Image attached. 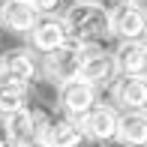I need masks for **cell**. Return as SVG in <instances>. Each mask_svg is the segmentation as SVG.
Listing matches in <instances>:
<instances>
[{"label": "cell", "instance_id": "obj_14", "mask_svg": "<svg viewBox=\"0 0 147 147\" xmlns=\"http://www.w3.org/2000/svg\"><path fill=\"white\" fill-rule=\"evenodd\" d=\"M24 108H30V84H18V81L0 78V117L18 114Z\"/></svg>", "mask_w": 147, "mask_h": 147}, {"label": "cell", "instance_id": "obj_18", "mask_svg": "<svg viewBox=\"0 0 147 147\" xmlns=\"http://www.w3.org/2000/svg\"><path fill=\"white\" fill-rule=\"evenodd\" d=\"M30 147H48V144H45V141H36V144H30Z\"/></svg>", "mask_w": 147, "mask_h": 147}, {"label": "cell", "instance_id": "obj_6", "mask_svg": "<svg viewBox=\"0 0 147 147\" xmlns=\"http://www.w3.org/2000/svg\"><path fill=\"white\" fill-rule=\"evenodd\" d=\"M78 123H81L84 135L93 138V141H111V138H117L120 114L111 108V105H93Z\"/></svg>", "mask_w": 147, "mask_h": 147}, {"label": "cell", "instance_id": "obj_11", "mask_svg": "<svg viewBox=\"0 0 147 147\" xmlns=\"http://www.w3.org/2000/svg\"><path fill=\"white\" fill-rule=\"evenodd\" d=\"M117 60L114 54H108V51H96L93 57H84V63H81V75L78 78H84V81H90L93 87L96 84H114L117 81Z\"/></svg>", "mask_w": 147, "mask_h": 147}, {"label": "cell", "instance_id": "obj_8", "mask_svg": "<svg viewBox=\"0 0 147 147\" xmlns=\"http://www.w3.org/2000/svg\"><path fill=\"white\" fill-rule=\"evenodd\" d=\"M114 102L126 111H147V75H123L114 81Z\"/></svg>", "mask_w": 147, "mask_h": 147}, {"label": "cell", "instance_id": "obj_10", "mask_svg": "<svg viewBox=\"0 0 147 147\" xmlns=\"http://www.w3.org/2000/svg\"><path fill=\"white\" fill-rule=\"evenodd\" d=\"M39 21V12L33 9L30 0H6L0 9V24L12 33H30Z\"/></svg>", "mask_w": 147, "mask_h": 147}, {"label": "cell", "instance_id": "obj_1", "mask_svg": "<svg viewBox=\"0 0 147 147\" xmlns=\"http://www.w3.org/2000/svg\"><path fill=\"white\" fill-rule=\"evenodd\" d=\"M63 21L78 42H99L111 36V9H105L102 3H75L66 9Z\"/></svg>", "mask_w": 147, "mask_h": 147}, {"label": "cell", "instance_id": "obj_16", "mask_svg": "<svg viewBox=\"0 0 147 147\" xmlns=\"http://www.w3.org/2000/svg\"><path fill=\"white\" fill-rule=\"evenodd\" d=\"M0 147H21L15 141V138L9 135V132H6V126H3V120H0Z\"/></svg>", "mask_w": 147, "mask_h": 147}, {"label": "cell", "instance_id": "obj_2", "mask_svg": "<svg viewBox=\"0 0 147 147\" xmlns=\"http://www.w3.org/2000/svg\"><path fill=\"white\" fill-rule=\"evenodd\" d=\"M81 63H84L81 42L72 39V42H66L63 48H57L54 54H45V75H48L54 84L72 81V78L81 75Z\"/></svg>", "mask_w": 147, "mask_h": 147}, {"label": "cell", "instance_id": "obj_17", "mask_svg": "<svg viewBox=\"0 0 147 147\" xmlns=\"http://www.w3.org/2000/svg\"><path fill=\"white\" fill-rule=\"evenodd\" d=\"M117 3H129V6H141L144 0H117Z\"/></svg>", "mask_w": 147, "mask_h": 147}, {"label": "cell", "instance_id": "obj_19", "mask_svg": "<svg viewBox=\"0 0 147 147\" xmlns=\"http://www.w3.org/2000/svg\"><path fill=\"white\" fill-rule=\"evenodd\" d=\"M75 3H99V0H75Z\"/></svg>", "mask_w": 147, "mask_h": 147}, {"label": "cell", "instance_id": "obj_7", "mask_svg": "<svg viewBox=\"0 0 147 147\" xmlns=\"http://www.w3.org/2000/svg\"><path fill=\"white\" fill-rule=\"evenodd\" d=\"M0 78L18 84H33L36 78V57L27 48H12L6 54H0Z\"/></svg>", "mask_w": 147, "mask_h": 147}, {"label": "cell", "instance_id": "obj_3", "mask_svg": "<svg viewBox=\"0 0 147 147\" xmlns=\"http://www.w3.org/2000/svg\"><path fill=\"white\" fill-rule=\"evenodd\" d=\"M66 42H72V33H69V27H66L63 18H57V15H39L36 27L30 30L33 51H39V54H54V51L63 48Z\"/></svg>", "mask_w": 147, "mask_h": 147}, {"label": "cell", "instance_id": "obj_15", "mask_svg": "<svg viewBox=\"0 0 147 147\" xmlns=\"http://www.w3.org/2000/svg\"><path fill=\"white\" fill-rule=\"evenodd\" d=\"M33 9L39 12V15H54V12L63 6V0H30Z\"/></svg>", "mask_w": 147, "mask_h": 147}, {"label": "cell", "instance_id": "obj_13", "mask_svg": "<svg viewBox=\"0 0 147 147\" xmlns=\"http://www.w3.org/2000/svg\"><path fill=\"white\" fill-rule=\"evenodd\" d=\"M117 141L123 147H147V111H126L120 117Z\"/></svg>", "mask_w": 147, "mask_h": 147}, {"label": "cell", "instance_id": "obj_12", "mask_svg": "<svg viewBox=\"0 0 147 147\" xmlns=\"http://www.w3.org/2000/svg\"><path fill=\"white\" fill-rule=\"evenodd\" d=\"M114 60L120 75H147V42L144 39L120 42L114 48Z\"/></svg>", "mask_w": 147, "mask_h": 147}, {"label": "cell", "instance_id": "obj_4", "mask_svg": "<svg viewBox=\"0 0 147 147\" xmlns=\"http://www.w3.org/2000/svg\"><path fill=\"white\" fill-rule=\"evenodd\" d=\"M57 99H60V108L72 120H81L96 105V87L84 78H72V81L57 84Z\"/></svg>", "mask_w": 147, "mask_h": 147}, {"label": "cell", "instance_id": "obj_20", "mask_svg": "<svg viewBox=\"0 0 147 147\" xmlns=\"http://www.w3.org/2000/svg\"><path fill=\"white\" fill-rule=\"evenodd\" d=\"M3 3H6V0H0V9H3Z\"/></svg>", "mask_w": 147, "mask_h": 147}, {"label": "cell", "instance_id": "obj_9", "mask_svg": "<svg viewBox=\"0 0 147 147\" xmlns=\"http://www.w3.org/2000/svg\"><path fill=\"white\" fill-rule=\"evenodd\" d=\"M84 138L87 135H84L81 123L72 117H51V123L42 132V141L48 147H81Z\"/></svg>", "mask_w": 147, "mask_h": 147}, {"label": "cell", "instance_id": "obj_5", "mask_svg": "<svg viewBox=\"0 0 147 147\" xmlns=\"http://www.w3.org/2000/svg\"><path fill=\"white\" fill-rule=\"evenodd\" d=\"M111 36H117L120 42L144 39L147 36V9L144 6L117 3L111 9Z\"/></svg>", "mask_w": 147, "mask_h": 147}]
</instances>
